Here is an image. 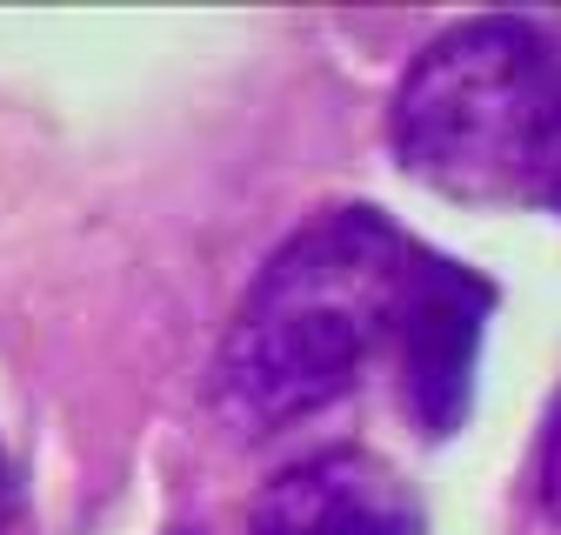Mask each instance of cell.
<instances>
[{
    "label": "cell",
    "mask_w": 561,
    "mask_h": 535,
    "mask_svg": "<svg viewBox=\"0 0 561 535\" xmlns=\"http://www.w3.org/2000/svg\"><path fill=\"white\" fill-rule=\"evenodd\" d=\"M495 301L481 268L414 241L368 201H341L254 268L215 362V401L234 429L274 435L388 368L408 422L448 442L468 429Z\"/></svg>",
    "instance_id": "cell-1"
},
{
    "label": "cell",
    "mask_w": 561,
    "mask_h": 535,
    "mask_svg": "<svg viewBox=\"0 0 561 535\" xmlns=\"http://www.w3.org/2000/svg\"><path fill=\"white\" fill-rule=\"evenodd\" d=\"M561 127V41L528 14L435 34L388 101V155L448 201L548 208Z\"/></svg>",
    "instance_id": "cell-2"
},
{
    "label": "cell",
    "mask_w": 561,
    "mask_h": 535,
    "mask_svg": "<svg viewBox=\"0 0 561 535\" xmlns=\"http://www.w3.org/2000/svg\"><path fill=\"white\" fill-rule=\"evenodd\" d=\"M248 535H421V502L388 462L328 448L261 489Z\"/></svg>",
    "instance_id": "cell-3"
},
{
    "label": "cell",
    "mask_w": 561,
    "mask_h": 535,
    "mask_svg": "<svg viewBox=\"0 0 561 535\" xmlns=\"http://www.w3.org/2000/svg\"><path fill=\"white\" fill-rule=\"evenodd\" d=\"M535 502H541V515L561 528V388H554V401H548L541 442H535Z\"/></svg>",
    "instance_id": "cell-4"
},
{
    "label": "cell",
    "mask_w": 561,
    "mask_h": 535,
    "mask_svg": "<svg viewBox=\"0 0 561 535\" xmlns=\"http://www.w3.org/2000/svg\"><path fill=\"white\" fill-rule=\"evenodd\" d=\"M8 522H14V462L0 448V535H8Z\"/></svg>",
    "instance_id": "cell-5"
},
{
    "label": "cell",
    "mask_w": 561,
    "mask_h": 535,
    "mask_svg": "<svg viewBox=\"0 0 561 535\" xmlns=\"http://www.w3.org/2000/svg\"><path fill=\"white\" fill-rule=\"evenodd\" d=\"M548 215H561V127H554V168H548Z\"/></svg>",
    "instance_id": "cell-6"
}]
</instances>
